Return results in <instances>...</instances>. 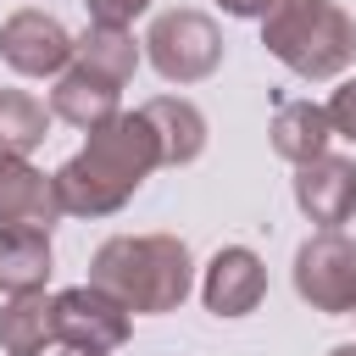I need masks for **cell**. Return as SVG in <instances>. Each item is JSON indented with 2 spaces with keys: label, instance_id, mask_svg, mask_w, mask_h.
<instances>
[{
  "label": "cell",
  "instance_id": "9c48e42d",
  "mask_svg": "<svg viewBox=\"0 0 356 356\" xmlns=\"http://www.w3.org/2000/svg\"><path fill=\"white\" fill-rule=\"evenodd\" d=\"M261 289H267V267H261L245 245H228V250L211 256L200 295H206V306H211L217 317H245V312L261 300Z\"/></svg>",
  "mask_w": 356,
  "mask_h": 356
},
{
  "label": "cell",
  "instance_id": "277c9868",
  "mask_svg": "<svg viewBox=\"0 0 356 356\" xmlns=\"http://www.w3.org/2000/svg\"><path fill=\"white\" fill-rule=\"evenodd\" d=\"M145 44H150V61H156V72L167 83H195V78H206L222 61V39H217L211 17H200V11H167V17H156V28H150Z\"/></svg>",
  "mask_w": 356,
  "mask_h": 356
},
{
  "label": "cell",
  "instance_id": "52a82bcc",
  "mask_svg": "<svg viewBox=\"0 0 356 356\" xmlns=\"http://www.w3.org/2000/svg\"><path fill=\"white\" fill-rule=\"evenodd\" d=\"M72 39H67V28L56 22V17H44V11H17L6 28H0V56L17 67V72H28V78H44V72H61L67 61H72Z\"/></svg>",
  "mask_w": 356,
  "mask_h": 356
},
{
  "label": "cell",
  "instance_id": "2e32d148",
  "mask_svg": "<svg viewBox=\"0 0 356 356\" xmlns=\"http://www.w3.org/2000/svg\"><path fill=\"white\" fill-rule=\"evenodd\" d=\"M50 117H56V111H44L33 95H22V89H0V150L28 156V150L44 139Z\"/></svg>",
  "mask_w": 356,
  "mask_h": 356
},
{
  "label": "cell",
  "instance_id": "7c38bea8",
  "mask_svg": "<svg viewBox=\"0 0 356 356\" xmlns=\"http://www.w3.org/2000/svg\"><path fill=\"white\" fill-rule=\"evenodd\" d=\"M50 278V228H0V289L33 295Z\"/></svg>",
  "mask_w": 356,
  "mask_h": 356
},
{
  "label": "cell",
  "instance_id": "9a60e30c",
  "mask_svg": "<svg viewBox=\"0 0 356 356\" xmlns=\"http://www.w3.org/2000/svg\"><path fill=\"white\" fill-rule=\"evenodd\" d=\"M44 339H56V312H50V300L17 295V300L0 312V345H6V356H39Z\"/></svg>",
  "mask_w": 356,
  "mask_h": 356
},
{
  "label": "cell",
  "instance_id": "d6986e66",
  "mask_svg": "<svg viewBox=\"0 0 356 356\" xmlns=\"http://www.w3.org/2000/svg\"><path fill=\"white\" fill-rule=\"evenodd\" d=\"M83 6H89V17H95L100 28H128L150 0H83Z\"/></svg>",
  "mask_w": 356,
  "mask_h": 356
},
{
  "label": "cell",
  "instance_id": "5b68a950",
  "mask_svg": "<svg viewBox=\"0 0 356 356\" xmlns=\"http://www.w3.org/2000/svg\"><path fill=\"white\" fill-rule=\"evenodd\" d=\"M295 289L317 312H356V245L339 228L306 239L295 256Z\"/></svg>",
  "mask_w": 356,
  "mask_h": 356
},
{
  "label": "cell",
  "instance_id": "5bb4252c",
  "mask_svg": "<svg viewBox=\"0 0 356 356\" xmlns=\"http://www.w3.org/2000/svg\"><path fill=\"white\" fill-rule=\"evenodd\" d=\"M145 117H150V128H156V139H161V161H195V156H200L206 122H200V111H195L189 100L161 95V100L145 106Z\"/></svg>",
  "mask_w": 356,
  "mask_h": 356
},
{
  "label": "cell",
  "instance_id": "6da1fadb",
  "mask_svg": "<svg viewBox=\"0 0 356 356\" xmlns=\"http://www.w3.org/2000/svg\"><path fill=\"white\" fill-rule=\"evenodd\" d=\"M150 167H161V139H156V128H150L145 111H122L106 128H95L89 145L56 172V200L72 217L117 211L139 189V178Z\"/></svg>",
  "mask_w": 356,
  "mask_h": 356
},
{
  "label": "cell",
  "instance_id": "e0dca14e",
  "mask_svg": "<svg viewBox=\"0 0 356 356\" xmlns=\"http://www.w3.org/2000/svg\"><path fill=\"white\" fill-rule=\"evenodd\" d=\"M78 61H89L95 72H106V78H117V83H128L134 78V67H139V44H134V33L128 28H89L83 33V44H78Z\"/></svg>",
  "mask_w": 356,
  "mask_h": 356
},
{
  "label": "cell",
  "instance_id": "30bf717a",
  "mask_svg": "<svg viewBox=\"0 0 356 356\" xmlns=\"http://www.w3.org/2000/svg\"><path fill=\"white\" fill-rule=\"evenodd\" d=\"M295 200H300V211H306L312 222H328V228L345 222V217L356 211V167L339 161V156L306 161L300 178H295Z\"/></svg>",
  "mask_w": 356,
  "mask_h": 356
},
{
  "label": "cell",
  "instance_id": "ffe728a7",
  "mask_svg": "<svg viewBox=\"0 0 356 356\" xmlns=\"http://www.w3.org/2000/svg\"><path fill=\"white\" fill-rule=\"evenodd\" d=\"M222 6H228L234 17H267V11L278 6V0H222Z\"/></svg>",
  "mask_w": 356,
  "mask_h": 356
},
{
  "label": "cell",
  "instance_id": "8fae6325",
  "mask_svg": "<svg viewBox=\"0 0 356 356\" xmlns=\"http://www.w3.org/2000/svg\"><path fill=\"white\" fill-rule=\"evenodd\" d=\"M117 78H106V72H95L89 61H78L72 72H61V83H56V95H50V111L61 117V122H72V128H106L111 117H117Z\"/></svg>",
  "mask_w": 356,
  "mask_h": 356
},
{
  "label": "cell",
  "instance_id": "44dd1931",
  "mask_svg": "<svg viewBox=\"0 0 356 356\" xmlns=\"http://www.w3.org/2000/svg\"><path fill=\"white\" fill-rule=\"evenodd\" d=\"M56 356H100V350H78V345H67V350H56Z\"/></svg>",
  "mask_w": 356,
  "mask_h": 356
},
{
  "label": "cell",
  "instance_id": "4fadbf2b",
  "mask_svg": "<svg viewBox=\"0 0 356 356\" xmlns=\"http://www.w3.org/2000/svg\"><path fill=\"white\" fill-rule=\"evenodd\" d=\"M328 134H334V128H328V111L312 106V100H289V106H278V117H273V150L289 156L295 167L317 161L323 145H328Z\"/></svg>",
  "mask_w": 356,
  "mask_h": 356
},
{
  "label": "cell",
  "instance_id": "3957f363",
  "mask_svg": "<svg viewBox=\"0 0 356 356\" xmlns=\"http://www.w3.org/2000/svg\"><path fill=\"white\" fill-rule=\"evenodd\" d=\"M261 33L267 50L300 78H334L356 56V22L334 0H278Z\"/></svg>",
  "mask_w": 356,
  "mask_h": 356
},
{
  "label": "cell",
  "instance_id": "ac0fdd59",
  "mask_svg": "<svg viewBox=\"0 0 356 356\" xmlns=\"http://www.w3.org/2000/svg\"><path fill=\"white\" fill-rule=\"evenodd\" d=\"M323 111H328V128H334V134L356 139V78H350V83H339V89H334V100H328Z\"/></svg>",
  "mask_w": 356,
  "mask_h": 356
},
{
  "label": "cell",
  "instance_id": "7402d4cb",
  "mask_svg": "<svg viewBox=\"0 0 356 356\" xmlns=\"http://www.w3.org/2000/svg\"><path fill=\"white\" fill-rule=\"evenodd\" d=\"M328 356H356V345H339V350H328Z\"/></svg>",
  "mask_w": 356,
  "mask_h": 356
},
{
  "label": "cell",
  "instance_id": "7a4b0ae2",
  "mask_svg": "<svg viewBox=\"0 0 356 356\" xmlns=\"http://www.w3.org/2000/svg\"><path fill=\"white\" fill-rule=\"evenodd\" d=\"M89 284L117 295L128 312H172L189 295V250L167 234L145 239H106L95 250Z\"/></svg>",
  "mask_w": 356,
  "mask_h": 356
},
{
  "label": "cell",
  "instance_id": "ba28073f",
  "mask_svg": "<svg viewBox=\"0 0 356 356\" xmlns=\"http://www.w3.org/2000/svg\"><path fill=\"white\" fill-rule=\"evenodd\" d=\"M56 211H61L56 178L44 184V172H33L22 156L0 150V228H50Z\"/></svg>",
  "mask_w": 356,
  "mask_h": 356
},
{
  "label": "cell",
  "instance_id": "8992f818",
  "mask_svg": "<svg viewBox=\"0 0 356 356\" xmlns=\"http://www.w3.org/2000/svg\"><path fill=\"white\" fill-rule=\"evenodd\" d=\"M50 312H56V339H67V345H78V350H117L122 339H128V306L117 300V295H106V289H95V284H83V289H61L56 300H50Z\"/></svg>",
  "mask_w": 356,
  "mask_h": 356
}]
</instances>
